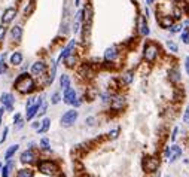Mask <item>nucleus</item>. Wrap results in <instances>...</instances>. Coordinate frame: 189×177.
<instances>
[{"label":"nucleus","instance_id":"obj_17","mask_svg":"<svg viewBox=\"0 0 189 177\" xmlns=\"http://www.w3.org/2000/svg\"><path fill=\"white\" fill-rule=\"evenodd\" d=\"M159 25H161L162 28H170V27L173 25V18L168 16V15L161 16V18H159Z\"/></svg>","mask_w":189,"mask_h":177},{"label":"nucleus","instance_id":"obj_50","mask_svg":"<svg viewBox=\"0 0 189 177\" xmlns=\"http://www.w3.org/2000/svg\"><path fill=\"white\" fill-rule=\"evenodd\" d=\"M165 177H170V176H165Z\"/></svg>","mask_w":189,"mask_h":177},{"label":"nucleus","instance_id":"obj_14","mask_svg":"<svg viewBox=\"0 0 189 177\" xmlns=\"http://www.w3.org/2000/svg\"><path fill=\"white\" fill-rule=\"evenodd\" d=\"M75 46H76V40L73 39L70 43L67 45L66 48H64V51L61 52V55H60V58H58V61H63V60H66V57H69L72 52H73V49H75Z\"/></svg>","mask_w":189,"mask_h":177},{"label":"nucleus","instance_id":"obj_32","mask_svg":"<svg viewBox=\"0 0 189 177\" xmlns=\"http://www.w3.org/2000/svg\"><path fill=\"white\" fill-rule=\"evenodd\" d=\"M60 100H61L60 94H58V92H54V94H52V98H51V103H52V104H58Z\"/></svg>","mask_w":189,"mask_h":177},{"label":"nucleus","instance_id":"obj_12","mask_svg":"<svg viewBox=\"0 0 189 177\" xmlns=\"http://www.w3.org/2000/svg\"><path fill=\"white\" fill-rule=\"evenodd\" d=\"M34 161H36V153H34L32 149H28V150H26V152L21 153V162H24V164H32V162H34Z\"/></svg>","mask_w":189,"mask_h":177},{"label":"nucleus","instance_id":"obj_45","mask_svg":"<svg viewBox=\"0 0 189 177\" xmlns=\"http://www.w3.org/2000/svg\"><path fill=\"white\" fill-rule=\"evenodd\" d=\"M2 116H3V107L0 109V125H2Z\"/></svg>","mask_w":189,"mask_h":177},{"label":"nucleus","instance_id":"obj_20","mask_svg":"<svg viewBox=\"0 0 189 177\" xmlns=\"http://www.w3.org/2000/svg\"><path fill=\"white\" fill-rule=\"evenodd\" d=\"M49 125H51V119H49V118H45V119L42 121L40 128H38V134H45L48 130H49Z\"/></svg>","mask_w":189,"mask_h":177},{"label":"nucleus","instance_id":"obj_5","mask_svg":"<svg viewBox=\"0 0 189 177\" xmlns=\"http://www.w3.org/2000/svg\"><path fill=\"white\" fill-rule=\"evenodd\" d=\"M159 167V159L158 158H153V156H146L143 159V170L152 173V171H156Z\"/></svg>","mask_w":189,"mask_h":177},{"label":"nucleus","instance_id":"obj_43","mask_svg":"<svg viewBox=\"0 0 189 177\" xmlns=\"http://www.w3.org/2000/svg\"><path fill=\"white\" fill-rule=\"evenodd\" d=\"M185 67H186V72L189 75V57H186V61H185Z\"/></svg>","mask_w":189,"mask_h":177},{"label":"nucleus","instance_id":"obj_11","mask_svg":"<svg viewBox=\"0 0 189 177\" xmlns=\"http://www.w3.org/2000/svg\"><path fill=\"white\" fill-rule=\"evenodd\" d=\"M83 27H88L89 28V25L92 24V7L88 4V6H85V9H83Z\"/></svg>","mask_w":189,"mask_h":177},{"label":"nucleus","instance_id":"obj_13","mask_svg":"<svg viewBox=\"0 0 189 177\" xmlns=\"http://www.w3.org/2000/svg\"><path fill=\"white\" fill-rule=\"evenodd\" d=\"M45 70H46V64H45L43 61H36V63L32 66V73H33V75H36V76L43 75V73H45Z\"/></svg>","mask_w":189,"mask_h":177},{"label":"nucleus","instance_id":"obj_23","mask_svg":"<svg viewBox=\"0 0 189 177\" xmlns=\"http://www.w3.org/2000/svg\"><path fill=\"white\" fill-rule=\"evenodd\" d=\"M34 7H36V1H34V0L28 1V4H27V6L24 7V15H26V16H30V15L33 13Z\"/></svg>","mask_w":189,"mask_h":177},{"label":"nucleus","instance_id":"obj_35","mask_svg":"<svg viewBox=\"0 0 189 177\" xmlns=\"http://www.w3.org/2000/svg\"><path fill=\"white\" fill-rule=\"evenodd\" d=\"M182 42L186 43V45L189 43V31H183V33H182Z\"/></svg>","mask_w":189,"mask_h":177},{"label":"nucleus","instance_id":"obj_40","mask_svg":"<svg viewBox=\"0 0 189 177\" xmlns=\"http://www.w3.org/2000/svg\"><path fill=\"white\" fill-rule=\"evenodd\" d=\"M177 133H179V128L176 127V128L173 130V134H171V140H173V141L176 140V137H177Z\"/></svg>","mask_w":189,"mask_h":177},{"label":"nucleus","instance_id":"obj_22","mask_svg":"<svg viewBox=\"0 0 189 177\" xmlns=\"http://www.w3.org/2000/svg\"><path fill=\"white\" fill-rule=\"evenodd\" d=\"M33 176H34V171L32 168H21L16 173V177H33Z\"/></svg>","mask_w":189,"mask_h":177},{"label":"nucleus","instance_id":"obj_1","mask_svg":"<svg viewBox=\"0 0 189 177\" xmlns=\"http://www.w3.org/2000/svg\"><path fill=\"white\" fill-rule=\"evenodd\" d=\"M15 88L21 94H30L34 89V81L28 75H20L15 81Z\"/></svg>","mask_w":189,"mask_h":177},{"label":"nucleus","instance_id":"obj_9","mask_svg":"<svg viewBox=\"0 0 189 177\" xmlns=\"http://www.w3.org/2000/svg\"><path fill=\"white\" fill-rule=\"evenodd\" d=\"M124 106H125V97H122V95H115L113 98H112L110 107H112L113 110H121Z\"/></svg>","mask_w":189,"mask_h":177},{"label":"nucleus","instance_id":"obj_7","mask_svg":"<svg viewBox=\"0 0 189 177\" xmlns=\"http://www.w3.org/2000/svg\"><path fill=\"white\" fill-rule=\"evenodd\" d=\"M0 101H2V104H3V107L6 109V110H12L14 109V101H15V98L12 97V94H9V92H3L2 94V97H0Z\"/></svg>","mask_w":189,"mask_h":177},{"label":"nucleus","instance_id":"obj_42","mask_svg":"<svg viewBox=\"0 0 189 177\" xmlns=\"http://www.w3.org/2000/svg\"><path fill=\"white\" fill-rule=\"evenodd\" d=\"M183 121H186V122L189 121V106L186 107V112H185V115H183Z\"/></svg>","mask_w":189,"mask_h":177},{"label":"nucleus","instance_id":"obj_47","mask_svg":"<svg viewBox=\"0 0 189 177\" xmlns=\"http://www.w3.org/2000/svg\"><path fill=\"white\" fill-rule=\"evenodd\" d=\"M153 1H155V0H146V3H148V4H152Z\"/></svg>","mask_w":189,"mask_h":177},{"label":"nucleus","instance_id":"obj_30","mask_svg":"<svg viewBox=\"0 0 189 177\" xmlns=\"http://www.w3.org/2000/svg\"><path fill=\"white\" fill-rule=\"evenodd\" d=\"M46 109H48V103L43 100L42 104H40V107H39V110H38V116H43V115L46 113Z\"/></svg>","mask_w":189,"mask_h":177},{"label":"nucleus","instance_id":"obj_41","mask_svg":"<svg viewBox=\"0 0 189 177\" xmlns=\"http://www.w3.org/2000/svg\"><path fill=\"white\" fill-rule=\"evenodd\" d=\"M20 121H21V115H20V113H16V115L14 116V124H18Z\"/></svg>","mask_w":189,"mask_h":177},{"label":"nucleus","instance_id":"obj_21","mask_svg":"<svg viewBox=\"0 0 189 177\" xmlns=\"http://www.w3.org/2000/svg\"><path fill=\"white\" fill-rule=\"evenodd\" d=\"M133 79H134V73H133V72H125V73L122 75V78H121L122 84H125V85H130V84L133 82Z\"/></svg>","mask_w":189,"mask_h":177},{"label":"nucleus","instance_id":"obj_48","mask_svg":"<svg viewBox=\"0 0 189 177\" xmlns=\"http://www.w3.org/2000/svg\"><path fill=\"white\" fill-rule=\"evenodd\" d=\"M83 177H91V176H83Z\"/></svg>","mask_w":189,"mask_h":177},{"label":"nucleus","instance_id":"obj_24","mask_svg":"<svg viewBox=\"0 0 189 177\" xmlns=\"http://www.w3.org/2000/svg\"><path fill=\"white\" fill-rule=\"evenodd\" d=\"M16 150H18V144H12V146L6 150V153H4V159H6V161H9V159L15 155V152H16Z\"/></svg>","mask_w":189,"mask_h":177},{"label":"nucleus","instance_id":"obj_44","mask_svg":"<svg viewBox=\"0 0 189 177\" xmlns=\"http://www.w3.org/2000/svg\"><path fill=\"white\" fill-rule=\"evenodd\" d=\"M88 125H94V118H88Z\"/></svg>","mask_w":189,"mask_h":177},{"label":"nucleus","instance_id":"obj_6","mask_svg":"<svg viewBox=\"0 0 189 177\" xmlns=\"http://www.w3.org/2000/svg\"><path fill=\"white\" fill-rule=\"evenodd\" d=\"M64 103L66 104H73L76 107L80 104V101L76 100V91L73 88H70V87L64 89Z\"/></svg>","mask_w":189,"mask_h":177},{"label":"nucleus","instance_id":"obj_18","mask_svg":"<svg viewBox=\"0 0 189 177\" xmlns=\"http://www.w3.org/2000/svg\"><path fill=\"white\" fill-rule=\"evenodd\" d=\"M9 63H10L12 66H20V64L22 63V54H21V52H14V54L10 55V58H9Z\"/></svg>","mask_w":189,"mask_h":177},{"label":"nucleus","instance_id":"obj_2","mask_svg":"<svg viewBox=\"0 0 189 177\" xmlns=\"http://www.w3.org/2000/svg\"><path fill=\"white\" fill-rule=\"evenodd\" d=\"M39 171L46 174V176H55L58 174V165L52 161H40L39 162Z\"/></svg>","mask_w":189,"mask_h":177},{"label":"nucleus","instance_id":"obj_16","mask_svg":"<svg viewBox=\"0 0 189 177\" xmlns=\"http://www.w3.org/2000/svg\"><path fill=\"white\" fill-rule=\"evenodd\" d=\"M182 155V149L179 147V146H171L170 147V156H168V159H170V162H174L179 156Z\"/></svg>","mask_w":189,"mask_h":177},{"label":"nucleus","instance_id":"obj_36","mask_svg":"<svg viewBox=\"0 0 189 177\" xmlns=\"http://www.w3.org/2000/svg\"><path fill=\"white\" fill-rule=\"evenodd\" d=\"M40 146L43 147V149H49V140L45 137V138H42V141H40Z\"/></svg>","mask_w":189,"mask_h":177},{"label":"nucleus","instance_id":"obj_29","mask_svg":"<svg viewBox=\"0 0 189 177\" xmlns=\"http://www.w3.org/2000/svg\"><path fill=\"white\" fill-rule=\"evenodd\" d=\"M165 46H167V49H168V51H171V52H177V51H179L177 43H176V42H173V40H167Z\"/></svg>","mask_w":189,"mask_h":177},{"label":"nucleus","instance_id":"obj_49","mask_svg":"<svg viewBox=\"0 0 189 177\" xmlns=\"http://www.w3.org/2000/svg\"><path fill=\"white\" fill-rule=\"evenodd\" d=\"M0 168H2V164H0Z\"/></svg>","mask_w":189,"mask_h":177},{"label":"nucleus","instance_id":"obj_39","mask_svg":"<svg viewBox=\"0 0 189 177\" xmlns=\"http://www.w3.org/2000/svg\"><path fill=\"white\" fill-rule=\"evenodd\" d=\"M8 131H9V128L6 127V128L3 130V134H2V138H0V141H2V143H3L4 140H6V137H8Z\"/></svg>","mask_w":189,"mask_h":177},{"label":"nucleus","instance_id":"obj_33","mask_svg":"<svg viewBox=\"0 0 189 177\" xmlns=\"http://www.w3.org/2000/svg\"><path fill=\"white\" fill-rule=\"evenodd\" d=\"M118 135H119V130L115 128V130H112V131L109 133V138H110V140H115V138H118Z\"/></svg>","mask_w":189,"mask_h":177},{"label":"nucleus","instance_id":"obj_4","mask_svg":"<svg viewBox=\"0 0 189 177\" xmlns=\"http://www.w3.org/2000/svg\"><path fill=\"white\" fill-rule=\"evenodd\" d=\"M77 115H79L77 110H67V112L61 116V121H60L61 127H64V128L72 127V125L76 122V119H77Z\"/></svg>","mask_w":189,"mask_h":177},{"label":"nucleus","instance_id":"obj_27","mask_svg":"<svg viewBox=\"0 0 189 177\" xmlns=\"http://www.w3.org/2000/svg\"><path fill=\"white\" fill-rule=\"evenodd\" d=\"M60 85H61V88H69L70 87V78L67 76V75H61V78H60Z\"/></svg>","mask_w":189,"mask_h":177},{"label":"nucleus","instance_id":"obj_15","mask_svg":"<svg viewBox=\"0 0 189 177\" xmlns=\"http://www.w3.org/2000/svg\"><path fill=\"white\" fill-rule=\"evenodd\" d=\"M118 57V48L116 46H112V48H107L104 51V60L106 61H115Z\"/></svg>","mask_w":189,"mask_h":177},{"label":"nucleus","instance_id":"obj_25","mask_svg":"<svg viewBox=\"0 0 189 177\" xmlns=\"http://www.w3.org/2000/svg\"><path fill=\"white\" fill-rule=\"evenodd\" d=\"M170 81H171V82H174V84L180 82V73H179V70H177V69L170 70Z\"/></svg>","mask_w":189,"mask_h":177},{"label":"nucleus","instance_id":"obj_31","mask_svg":"<svg viewBox=\"0 0 189 177\" xmlns=\"http://www.w3.org/2000/svg\"><path fill=\"white\" fill-rule=\"evenodd\" d=\"M66 64L69 66V67H73L76 64V57L73 55V54H70L69 57H66Z\"/></svg>","mask_w":189,"mask_h":177},{"label":"nucleus","instance_id":"obj_37","mask_svg":"<svg viewBox=\"0 0 189 177\" xmlns=\"http://www.w3.org/2000/svg\"><path fill=\"white\" fill-rule=\"evenodd\" d=\"M4 34H6V27H4V25H0V42L3 40Z\"/></svg>","mask_w":189,"mask_h":177},{"label":"nucleus","instance_id":"obj_38","mask_svg":"<svg viewBox=\"0 0 189 177\" xmlns=\"http://www.w3.org/2000/svg\"><path fill=\"white\" fill-rule=\"evenodd\" d=\"M180 16H182V10H180L179 7H174V18H176V19H179Z\"/></svg>","mask_w":189,"mask_h":177},{"label":"nucleus","instance_id":"obj_3","mask_svg":"<svg viewBox=\"0 0 189 177\" xmlns=\"http://www.w3.org/2000/svg\"><path fill=\"white\" fill-rule=\"evenodd\" d=\"M158 52H159L158 45L153 43V42H149V43H146L145 49H143V58L148 63H153L156 60V57H158Z\"/></svg>","mask_w":189,"mask_h":177},{"label":"nucleus","instance_id":"obj_19","mask_svg":"<svg viewBox=\"0 0 189 177\" xmlns=\"http://www.w3.org/2000/svg\"><path fill=\"white\" fill-rule=\"evenodd\" d=\"M10 36H12V39H15V40H20V39L22 37V28H21L20 25H15V27H12V30H10Z\"/></svg>","mask_w":189,"mask_h":177},{"label":"nucleus","instance_id":"obj_26","mask_svg":"<svg viewBox=\"0 0 189 177\" xmlns=\"http://www.w3.org/2000/svg\"><path fill=\"white\" fill-rule=\"evenodd\" d=\"M14 162L9 159V162H8V165H4L3 167V170H2V177H9V173H10V170L14 168Z\"/></svg>","mask_w":189,"mask_h":177},{"label":"nucleus","instance_id":"obj_8","mask_svg":"<svg viewBox=\"0 0 189 177\" xmlns=\"http://www.w3.org/2000/svg\"><path fill=\"white\" fill-rule=\"evenodd\" d=\"M137 25H139V33L140 36H148L149 34V27H148V22H146V18L145 16H139L137 19Z\"/></svg>","mask_w":189,"mask_h":177},{"label":"nucleus","instance_id":"obj_34","mask_svg":"<svg viewBox=\"0 0 189 177\" xmlns=\"http://www.w3.org/2000/svg\"><path fill=\"white\" fill-rule=\"evenodd\" d=\"M180 30H182V25H180V24H176V25L173 24V25L170 27V31H171V33H179Z\"/></svg>","mask_w":189,"mask_h":177},{"label":"nucleus","instance_id":"obj_46","mask_svg":"<svg viewBox=\"0 0 189 177\" xmlns=\"http://www.w3.org/2000/svg\"><path fill=\"white\" fill-rule=\"evenodd\" d=\"M75 4L76 6H79V4H80V0H75Z\"/></svg>","mask_w":189,"mask_h":177},{"label":"nucleus","instance_id":"obj_28","mask_svg":"<svg viewBox=\"0 0 189 177\" xmlns=\"http://www.w3.org/2000/svg\"><path fill=\"white\" fill-rule=\"evenodd\" d=\"M51 63H52V66H51V73H49V79H48L49 84L54 82V79H55V72H57V63H55V61H51Z\"/></svg>","mask_w":189,"mask_h":177},{"label":"nucleus","instance_id":"obj_10","mask_svg":"<svg viewBox=\"0 0 189 177\" xmlns=\"http://www.w3.org/2000/svg\"><path fill=\"white\" fill-rule=\"evenodd\" d=\"M15 15H16V10H15L14 7H8V9L3 12V15H2V22H3V24H9V22L15 18Z\"/></svg>","mask_w":189,"mask_h":177}]
</instances>
